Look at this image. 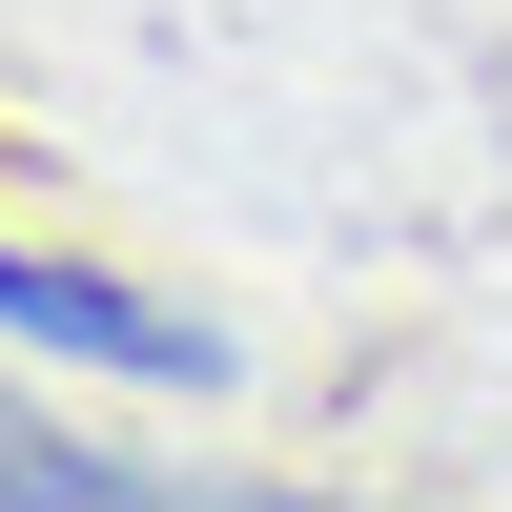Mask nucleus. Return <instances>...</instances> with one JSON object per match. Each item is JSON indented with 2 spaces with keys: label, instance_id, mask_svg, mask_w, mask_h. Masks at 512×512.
<instances>
[{
  "label": "nucleus",
  "instance_id": "f257e3e1",
  "mask_svg": "<svg viewBox=\"0 0 512 512\" xmlns=\"http://www.w3.org/2000/svg\"><path fill=\"white\" fill-rule=\"evenodd\" d=\"M0 328H41V349H82V369H144V390H185V369H205L164 308H123V287L41 267V246H0Z\"/></svg>",
  "mask_w": 512,
  "mask_h": 512
}]
</instances>
